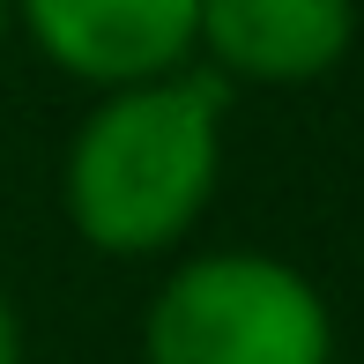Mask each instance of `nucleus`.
Segmentation results:
<instances>
[{
    "label": "nucleus",
    "instance_id": "obj_1",
    "mask_svg": "<svg viewBox=\"0 0 364 364\" xmlns=\"http://www.w3.org/2000/svg\"><path fill=\"white\" fill-rule=\"evenodd\" d=\"M230 82L171 68L97 90L60 149V216L105 260H171L223 186Z\"/></svg>",
    "mask_w": 364,
    "mask_h": 364
},
{
    "label": "nucleus",
    "instance_id": "obj_2",
    "mask_svg": "<svg viewBox=\"0 0 364 364\" xmlns=\"http://www.w3.org/2000/svg\"><path fill=\"white\" fill-rule=\"evenodd\" d=\"M141 364H335V312L297 260L208 245L156 283Z\"/></svg>",
    "mask_w": 364,
    "mask_h": 364
},
{
    "label": "nucleus",
    "instance_id": "obj_3",
    "mask_svg": "<svg viewBox=\"0 0 364 364\" xmlns=\"http://www.w3.org/2000/svg\"><path fill=\"white\" fill-rule=\"evenodd\" d=\"M8 15L53 75L82 90H119L186 68L201 0H8Z\"/></svg>",
    "mask_w": 364,
    "mask_h": 364
},
{
    "label": "nucleus",
    "instance_id": "obj_4",
    "mask_svg": "<svg viewBox=\"0 0 364 364\" xmlns=\"http://www.w3.org/2000/svg\"><path fill=\"white\" fill-rule=\"evenodd\" d=\"M357 45V0H201L193 53L230 90H305Z\"/></svg>",
    "mask_w": 364,
    "mask_h": 364
},
{
    "label": "nucleus",
    "instance_id": "obj_5",
    "mask_svg": "<svg viewBox=\"0 0 364 364\" xmlns=\"http://www.w3.org/2000/svg\"><path fill=\"white\" fill-rule=\"evenodd\" d=\"M0 364H23V312H15L8 283H0Z\"/></svg>",
    "mask_w": 364,
    "mask_h": 364
},
{
    "label": "nucleus",
    "instance_id": "obj_6",
    "mask_svg": "<svg viewBox=\"0 0 364 364\" xmlns=\"http://www.w3.org/2000/svg\"><path fill=\"white\" fill-rule=\"evenodd\" d=\"M8 30H15V15H8V0H0V45H8Z\"/></svg>",
    "mask_w": 364,
    "mask_h": 364
}]
</instances>
